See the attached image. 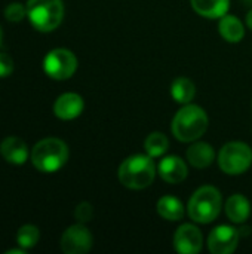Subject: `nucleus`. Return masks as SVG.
Returning <instances> with one entry per match:
<instances>
[{"mask_svg":"<svg viewBox=\"0 0 252 254\" xmlns=\"http://www.w3.org/2000/svg\"><path fill=\"white\" fill-rule=\"evenodd\" d=\"M192 7L205 18H221L230 7V0H190Z\"/></svg>","mask_w":252,"mask_h":254,"instance_id":"nucleus-15","label":"nucleus"},{"mask_svg":"<svg viewBox=\"0 0 252 254\" xmlns=\"http://www.w3.org/2000/svg\"><path fill=\"white\" fill-rule=\"evenodd\" d=\"M24 16H27V6H24L22 3L13 1L10 4H7L6 9H4V18L7 21L19 22V21L24 19Z\"/></svg>","mask_w":252,"mask_h":254,"instance_id":"nucleus-22","label":"nucleus"},{"mask_svg":"<svg viewBox=\"0 0 252 254\" xmlns=\"http://www.w3.org/2000/svg\"><path fill=\"white\" fill-rule=\"evenodd\" d=\"M43 68L49 77L55 80H65L74 74L77 68V58L71 51L58 48L45 57Z\"/></svg>","mask_w":252,"mask_h":254,"instance_id":"nucleus-7","label":"nucleus"},{"mask_svg":"<svg viewBox=\"0 0 252 254\" xmlns=\"http://www.w3.org/2000/svg\"><path fill=\"white\" fill-rule=\"evenodd\" d=\"M169 147V141L165 134L162 132H151L146 141H144V149L149 156L151 158H159L162 156Z\"/></svg>","mask_w":252,"mask_h":254,"instance_id":"nucleus-20","label":"nucleus"},{"mask_svg":"<svg viewBox=\"0 0 252 254\" xmlns=\"http://www.w3.org/2000/svg\"><path fill=\"white\" fill-rule=\"evenodd\" d=\"M220 168L230 176L245 173L252 164L251 147L241 141H232L223 146L218 155Z\"/></svg>","mask_w":252,"mask_h":254,"instance_id":"nucleus-6","label":"nucleus"},{"mask_svg":"<svg viewBox=\"0 0 252 254\" xmlns=\"http://www.w3.org/2000/svg\"><path fill=\"white\" fill-rule=\"evenodd\" d=\"M156 208H157L159 216L163 217L165 220L177 222V220H181L183 216H184V205L175 196L166 195V196L160 198Z\"/></svg>","mask_w":252,"mask_h":254,"instance_id":"nucleus-18","label":"nucleus"},{"mask_svg":"<svg viewBox=\"0 0 252 254\" xmlns=\"http://www.w3.org/2000/svg\"><path fill=\"white\" fill-rule=\"evenodd\" d=\"M221 210V193L212 186L198 189L189 201L187 211L192 220L198 223H211Z\"/></svg>","mask_w":252,"mask_h":254,"instance_id":"nucleus-5","label":"nucleus"},{"mask_svg":"<svg viewBox=\"0 0 252 254\" xmlns=\"http://www.w3.org/2000/svg\"><path fill=\"white\" fill-rule=\"evenodd\" d=\"M157 171H159L160 177L171 185H178V183L184 182L187 177V165L178 156L163 158L157 167Z\"/></svg>","mask_w":252,"mask_h":254,"instance_id":"nucleus-12","label":"nucleus"},{"mask_svg":"<svg viewBox=\"0 0 252 254\" xmlns=\"http://www.w3.org/2000/svg\"><path fill=\"white\" fill-rule=\"evenodd\" d=\"M156 176V167L151 156L146 155H134L126 158L117 171V177L120 183L129 189H144L149 188Z\"/></svg>","mask_w":252,"mask_h":254,"instance_id":"nucleus-1","label":"nucleus"},{"mask_svg":"<svg viewBox=\"0 0 252 254\" xmlns=\"http://www.w3.org/2000/svg\"><path fill=\"white\" fill-rule=\"evenodd\" d=\"M92 234L82 223L70 226L61 237V250L65 254H85L92 249Z\"/></svg>","mask_w":252,"mask_h":254,"instance_id":"nucleus-8","label":"nucleus"},{"mask_svg":"<svg viewBox=\"0 0 252 254\" xmlns=\"http://www.w3.org/2000/svg\"><path fill=\"white\" fill-rule=\"evenodd\" d=\"M1 37H3V34H1V28H0V45H1Z\"/></svg>","mask_w":252,"mask_h":254,"instance_id":"nucleus-26","label":"nucleus"},{"mask_svg":"<svg viewBox=\"0 0 252 254\" xmlns=\"http://www.w3.org/2000/svg\"><path fill=\"white\" fill-rule=\"evenodd\" d=\"M25 6L31 25L39 31H53L62 21V0H28Z\"/></svg>","mask_w":252,"mask_h":254,"instance_id":"nucleus-4","label":"nucleus"},{"mask_svg":"<svg viewBox=\"0 0 252 254\" xmlns=\"http://www.w3.org/2000/svg\"><path fill=\"white\" fill-rule=\"evenodd\" d=\"M92 216H94V210L89 202H80L74 210V217L79 223L89 222L92 219Z\"/></svg>","mask_w":252,"mask_h":254,"instance_id":"nucleus-23","label":"nucleus"},{"mask_svg":"<svg viewBox=\"0 0 252 254\" xmlns=\"http://www.w3.org/2000/svg\"><path fill=\"white\" fill-rule=\"evenodd\" d=\"M39 238H40V232L33 225H24V226H21L18 229V234H16V243L24 250L33 249L39 243Z\"/></svg>","mask_w":252,"mask_h":254,"instance_id":"nucleus-21","label":"nucleus"},{"mask_svg":"<svg viewBox=\"0 0 252 254\" xmlns=\"http://www.w3.org/2000/svg\"><path fill=\"white\" fill-rule=\"evenodd\" d=\"M13 71V61L10 55L0 52V77H7Z\"/></svg>","mask_w":252,"mask_h":254,"instance_id":"nucleus-24","label":"nucleus"},{"mask_svg":"<svg viewBox=\"0 0 252 254\" xmlns=\"http://www.w3.org/2000/svg\"><path fill=\"white\" fill-rule=\"evenodd\" d=\"M202 234L193 225H183L177 229L174 237V246L178 253L198 254L202 249Z\"/></svg>","mask_w":252,"mask_h":254,"instance_id":"nucleus-10","label":"nucleus"},{"mask_svg":"<svg viewBox=\"0 0 252 254\" xmlns=\"http://www.w3.org/2000/svg\"><path fill=\"white\" fill-rule=\"evenodd\" d=\"M195 92H196V88H195V83L187 79V77H178L174 80L172 86H171V94H172V98L180 103V104H189L193 97H195Z\"/></svg>","mask_w":252,"mask_h":254,"instance_id":"nucleus-19","label":"nucleus"},{"mask_svg":"<svg viewBox=\"0 0 252 254\" xmlns=\"http://www.w3.org/2000/svg\"><path fill=\"white\" fill-rule=\"evenodd\" d=\"M239 244V232L232 226H217L208 238L209 252L214 254H232Z\"/></svg>","mask_w":252,"mask_h":254,"instance_id":"nucleus-9","label":"nucleus"},{"mask_svg":"<svg viewBox=\"0 0 252 254\" xmlns=\"http://www.w3.org/2000/svg\"><path fill=\"white\" fill-rule=\"evenodd\" d=\"M68 159V147L59 138L40 140L31 150V162L42 173L61 170Z\"/></svg>","mask_w":252,"mask_h":254,"instance_id":"nucleus-3","label":"nucleus"},{"mask_svg":"<svg viewBox=\"0 0 252 254\" xmlns=\"http://www.w3.org/2000/svg\"><path fill=\"white\" fill-rule=\"evenodd\" d=\"M0 153L4 161L13 165H22L28 159V147L18 137H7L0 144Z\"/></svg>","mask_w":252,"mask_h":254,"instance_id":"nucleus-13","label":"nucleus"},{"mask_svg":"<svg viewBox=\"0 0 252 254\" xmlns=\"http://www.w3.org/2000/svg\"><path fill=\"white\" fill-rule=\"evenodd\" d=\"M187 159L195 168H206L214 161V149L203 141L195 143L187 150Z\"/></svg>","mask_w":252,"mask_h":254,"instance_id":"nucleus-16","label":"nucleus"},{"mask_svg":"<svg viewBox=\"0 0 252 254\" xmlns=\"http://www.w3.org/2000/svg\"><path fill=\"white\" fill-rule=\"evenodd\" d=\"M208 128V116L205 110L196 104H186L178 110L172 121V132L177 140L189 143L205 134Z\"/></svg>","mask_w":252,"mask_h":254,"instance_id":"nucleus-2","label":"nucleus"},{"mask_svg":"<svg viewBox=\"0 0 252 254\" xmlns=\"http://www.w3.org/2000/svg\"><path fill=\"white\" fill-rule=\"evenodd\" d=\"M247 24H248L250 28H252V10H250L248 15H247Z\"/></svg>","mask_w":252,"mask_h":254,"instance_id":"nucleus-25","label":"nucleus"},{"mask_svg":"<svg viewBox=\"0 0 252 254\" xmlns=\"http://www.w3.org/2000/svg\"><path fill=\"white\" fill-rule=\"evenodd\" d=\"M85 103L83 98L79 94L67 92L58 97V100L53 104V113L56 118L62 121H71L76 119L83 112Z\"/></svg>","mask_w":252,"mask_h":254,"instance_id":"nucleus-11","label":"nucleus"},{"mask_svg":"<svg viewBox=\"0 0 252 254\" xmlns=\"http://www.w3.org/2000/svg\"><path fill=\"white\" fill-rule=\"evenodd\" d=\"M218 30H220V34L223 36V39L230 42V43H238L245 36V28H244L242 22L233 15L221 16V21L218 24Z\"/></svg>","mask_w":252,"mask_h":254,"instance_id":"nucleus-17","label":"nucleus"},{"mask_svg":"<svg viewBox=\"0 0 252 254\" xmlns=\"http://www.w3.org/2000/svg\"><path fill=\"white\" fill-rule=\"evenodd\" d=\"M226 214L235 223H244L251 214V204L244 195H232L226 204Z\"/></svg>","mask_w":252,"mask_h":254,"instance_id":"nucleus-14","label":"nucleus"}]
</instances>
